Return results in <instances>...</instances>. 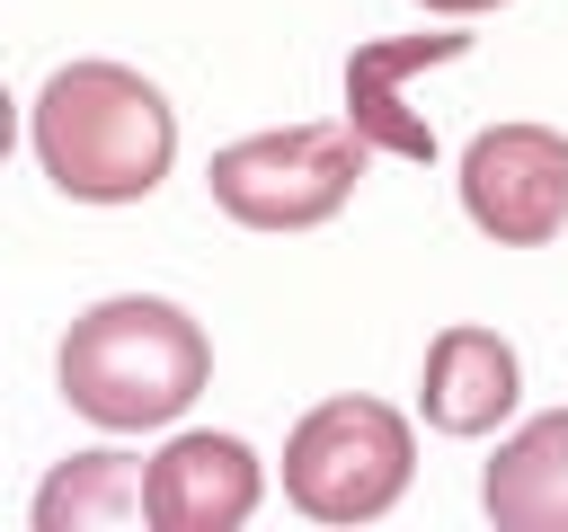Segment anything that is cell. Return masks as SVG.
Returning a JSON list of instances; mask_svg holds the SVG:
<instances>
[{
	"label": "cell",
	"instance_id": "2",
	"mask_svg": "<svg viewBox=\"0 0 568 532\" xmlns=\"http://www.w3.org/2000/svg\"><path fill=\"white\" fill-rule=\"evenodd\" d=\"M53 390L98 434H160L213 390V337L169 293H106L62 328Z\"/></svg>",
	"mask_w": 568,
	"mask_h": 532
},
{
	"label": "cell",
	"instance_id": "7",
	"mask_svg": "<svg viewBox=\"0 0 568 532\" xmlns=\"http://www.w3.org/2000/svg\"><path fill=\"white\" fill-rule=\"evenodd\" d=\"M515 408H524V355H515V337H497L479 319H453V328L426 337V364H417V417H426V434L479 443Z\"/></svg>",
	"mask_w": 568,
	"mask_h": 532
},
{
	"label": "cell",
	"instance_id": "3",
	"mask_svg": "<svg viewBox=\"0 0 568 532\" xmlns=\"http://www.w3.org/2000/svg\"><path fill=\"white\" fill-rule=\"evenodd\" d=\"M408 479H417V426L373 390H337L302 408L284 434V505L328 532L382 523L408 497Z\"/></svg>",
	"mask_w": 568,
	"mask_h": 532
},
{
	"label": "cell",
	"instance_id": "5",
	"mask_svg": "<svg viewBox=\"0 0 568 532\" xmlns=\"http://www.w3.org/2000/svg\"><path fill=\"white\" fill-rule=\"evenodd\" d=\"M462 222L488 248H550L568 231V133L559 124H479L453 160Z\"/></svg>",
	"mask_w": 568,
	"mask_h": 532
},
{
	"label": "cell",
	"instance_id": "10",
	"mask_svg": "<svg viewBox=\"0 0 568 532\" xmlns=\"http://www.w3.org/2000/svg\"><path fill=\"white\" fill-rule=\"evenodd\" d=\"M27 523L36 532H124V523H142V461L124 452V434H106L89 452H62L36 479Z\"/></svg>",
	"mask_w": 568,
	"mask_h": 532
},
{
	"label": "cell",
	"instance_id": "9",
	"mask_svg": "<svg viewBox=\"0 0 568 532\" xmlns=\"http://www.w3.org/2000/svg\"><path fill=\"white\" fill-rule=\"evenodd\" d=\"M479 514L497 532H568V408L497 426V452L479 461Z\"/></svg>",
	"mask_w": 568,
	"mask_h": 532
},
{
	"label": "cell",
	"instance_id": "11",
	"mask_svg": "<svg viewBox=\"0 0 568 532\" xmlns=\"http://www.w3.org/2000/svg\"><path fill=\"white\" fill-rule=\"evenodd\" d=\"M426 18H488V9H506V0H417Z\"/></svg>",
	"mask_w": 568,
	"mask_h": 532
},
{
	"label": "cell",
	"instance_id": "6",
	"mask_svg": "<svg viewBox=\"0 0 568 532\" xmlns=\"http://www.w3.org/2000/svg\"><path fill=\"white\" fill-rule=\"evenodd\" d=\"M266 497V461L222 426H160V452L142 461V523L151 532H240Z\"/></svg>",
	"mask_w": 568,
	"mask_h": 532
},
{
	"label": "cell",
	"instance_id": "1",
	"mask_svg": "<svg viewBox=\"0 0 568 532\" xmlns=\"http://www.w3.org/2000/svg\"><path fill=\"white\" fill-rule=\"evenodd\" d=\"M27 142L53 195L71 204H151L178 168V106L133 62H62L27 98Z\"/></svg>",
	"mask_w": 568,
	"mask_h": 532
},
{
	"label": "cell",
	"instance_id": "12",
	"mask_svg": "<svg viewBox=\"0 0 568 532\" xmlns=\"http://www.w3.org/2000/svg\"><path fill=\"white\" fill-rule=\"evenodd\" d=\"M18 124H27V115H18V98H9V80H0V160L18 151Z\"/></svg>",
	"mask_w": 568,
	"mask_h": 532
},
{
	"label": "cell",
	"instance_id": "4",
	"mask_svg": "<svg viewBox=\"0 0 568 532\" xmlns=\"http://www.w3.org/2000/svg\"><path fill=\"white\" fill-rule=\"evenodd\" d=\"M364 160H373V151L355 142L346 115H337V124H275V133H240V142H222L213 168H204V195H213L222 222L284 239V231H320V222H337V213L355 204Z\"/></svg>",
	"mask_w": 568,
	"mask_h": 532
},
{
	"label": "cell",
	"instance_id": "8",
	"mask_svg": "<svg viewBox=\"0 0 568 532\" xmlns=\"http://www.w3.org/2000/svg\"><path fill=\"white\" fill-rule=\"evenodd\" d=\"M470 53V18H435L426 35H373L346 53V124L364 151H399V160H435V133L399 106V71L417 62H462Z\"/></svg>",
	"mask_w": 568,
	"mask_h": 532
}]
</instances>
